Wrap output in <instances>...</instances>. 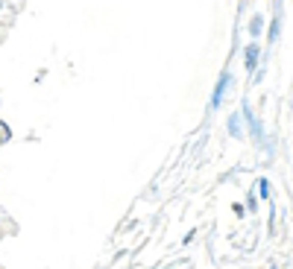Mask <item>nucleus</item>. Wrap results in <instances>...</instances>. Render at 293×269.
Returning a JSON list of instances; mask_svg holds the SVG:
<instances>
[{
    "mask_svg": "<svg viewBox=\"0 0 293 269\" xmlns=\"http://www.w3.org/2000/svg\"><path fill=\"white\" fill-rule=\"evenodd\" d=\"M249 29H252V35H258V29H261V18H255V21L249 23Z\"/></svg>",
    "mask_w": 293,
    "mask_h": 269,
    "instance_id": "7ed1b4c3",
    "label": "nucleus"
},
{
    "mask_svg": "<svg viewBox=\"0 0 293 269\" xmlns=\"http://www.w3.org/2000/svg\"><path fill=\"white\" fill-rule=\"evenodd\" d=\"M276 35H279V18H276V21H273V26H270V38H276Z\"/></svg>",
    "mask_w": 293,
    "mask_h": 269,
    "instance_id": "20e7f679",
    "label": "nucleus"
},
{
    "mask_svg": "<svg viewBox=\"0 0 293 269\" xmlns=\"http://www.w3.org/2000/svg\"><path fill=\"white\" fill-rule=\"evenodd\" d=\"M0 3H3V0H0Z\"/></svg>",
    "mask_w": 293,
    "mask_h": 269,
    "instance_id": "39448f33",
    "label": "nucleus"
},
{
    "mask_svg": "<svg viewBox=\"0 0 293 269\" xmlns=\"http://www.w3.org/2000/svg\"><path fill=\"white\" fill-rule=\"evenodd\" d=\"M255 56H258V47L249 44L246 47V68H255Z\"/></svg>",
    "mask_w": 293,
    "mask_h": 269,
    "instance_id": "f257e3e1",
    "label": "nucleus"
},
{
    "mask_svg": "<svg viewBox=\"0 0 293 269\" xmlns=\"http://www.w3.org/2000/svg\"><path fill=\"white\" fill-rule=\"evenodd\" d=\"M9 138H12V135H9V126H6V123H0V143H6Z\"/></svg>",
    "mask_w": 293,
    "mask_h": 269,
    "instance_id": "f03ea898",
    "label": "nucleus"
}]
</instances>
